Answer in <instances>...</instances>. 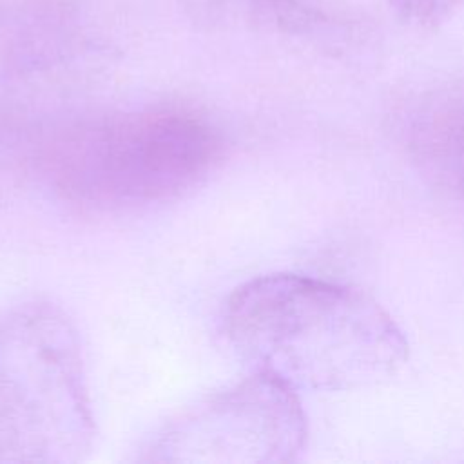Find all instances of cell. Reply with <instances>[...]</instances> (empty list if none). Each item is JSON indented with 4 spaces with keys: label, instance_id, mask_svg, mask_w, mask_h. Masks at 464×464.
<instances>
[{
    "label": "cell",
    "instance_id": "4",
    "mask_svg": "<svg viewBox=\"0 0 464 464\" xmlns=\"http://www.w3.org/2000/svg\"><path fill=\"white\" fill-rule=\"evenodd\" d=\"M299 392L254 372L205 395L165 422L143 446L141 462L281 464L299 459L308 422Z\"/></svg>",
    "mask_w": 464,
    "mask_h": 464
},
{
    "label": "cell",
    "instance_id": "2",
    "mask_svg": "<svg viewBox=\"0 0 464 464\" xmlns=\"http://www.w3.org/2000/svg\"><path fill=\"white\" fill-rule=\"evenodd\" d=\"M225 138L181 105L111 112L60 130L40 167L63 199L100 212L141 210L183 198L223 161Z\"/></svg>",
    "mask_w": 464,
    "mask_h": 464
},
{
    "label": "cell",
    "instance_id": "6",
    "mask_svg": "<svg viewBox=\"0 0 464 464\" xmlns=\"http://www.w3.org/2000/svg\"><path fill=\"white\" fill-rule=\"evenodd\" d=\"M402 140L424 179L464 199V82L422 94L404 116Z\"/></svg>",
    "mask_w": 464,
    "mask_h": 464
},
{
    "label": "cell",
    "instance_id": "3",
    "mask_svg": "<svg viewBox=\"0 0 464 464\" xmlns=\"http://www.w3.org/2000/svg\"><path fill=\"white\" fill-rule=\"evenodd\" d=\"M96 440L78 330L29 299L0 310V464H76Z\"/></svg>",
    "mask_w": 464,
    "mask_h": 464
},
{
    "label": "cell",
    "instance_id": "7",
    "mask_svg": "<svg viewBox=\"0 0 464 464\" xmlns=\"http://www.w3.org/2000/svg\"><path fill=\"white\" fill-rule=\"evenodd\" d=\"M386 4L402 24L428 29L450 18L464 0H386Z\"/></svg>",
    "mask_w": 464,
    "mask_h": 464
},
{
    "label": "cell",
    "instance_id": "5",
    "mask_svg": "<svg viewBox=\"0 0 464 464\" xmlns=\"http://www.w3.org/2000/svg\"><path fill=\"white\" fill-rule=\"evenodd\" d=\"M183 14L210 31L257 29L326 40L352 31L355 13L341 0H179Z\"/></svg>",
    "mask_w": 464,
    "mask_h": 464
},
{
    "label": "cell",
    "instance_id": "1",
    "mask_svg": "<svg viewBox=\"0 0 464 464\" xmlns=\"http://www.w3.org/2000/svg\"><path fill=\"white\" fill-rule=\"evenodd\" d=\"M221 326L254 372L295 392H344L390 381L408 341L368 294L303 274L252 277L227 299Z\"/></svg>",
    "mask_w": 464,
    "mask_h": 464
}]
</instances>
